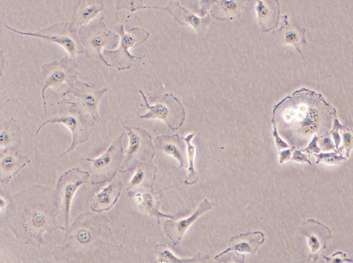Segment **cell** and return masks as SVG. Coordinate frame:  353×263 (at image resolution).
<instances>
[{"instance_id": "obj_15", "label": "cell", "mask_w": 353, "mask_h": 263, "mask_svg": "<svg viewBox=\"0 0 353 263\" xmlns=\"http://www.w3.org/2000/svg\"><path fill=\"white\" fill-rule=\"evenodd\" d=\"M212 208V203L205 198L197 207L194 212L189 217L174 220L168 219L165 221L163 231L174 245L179 244L188 228L207 211Z\"/></svg>"}, {"instance_id": "obj_3", "label": "cell", "mask_w": 353, "mask_h": 263, "mask_svg": "<svg viewBox=\"0 0 353 263\" xmlns=\"http://www.w3.org/2000/svg\"><path fill=\"white\" fill-rule=\"evenodd\" d=\"M109 223L108 218L100 213L80 214L68 227L62 244L54 253L71 260L74 257L88 256L109 248L121 247Z\"/></svg>"}, {"instance_id": "obj_18", "label": "cell", "mask_w": 353, "mask_h": 263, "mask_svg": "<svg viewBox=\"0 0 353 263\" xmlns=\"http://www.w3.org/2000/svg\"><path fill=\"white\" fill-rule=\"evenodd\" d=\"M154 147L174 157L179 168L188 167L187 145L183 137L178 134L159 136L154 139Z\"/></svg>"}, {"instance_id": "obj_5", "label": "cell", "mask_w": 353, "mask_h": 263, "mask_svg": "<svg viewBox=\"0 0 353 263\" xmlns=\"http://www.w3.org/2000/svg\"><path fill=\"white\" fill-rule=\"evenodd\" d=\"M79 39L83 49V54L88 59L103 62L105 65H111L105 59L101 50H112L117 47L119 36L109 30L103 17L96 18L79 30Z\"/></svg>"}, {"instance_id": "obj_34", "label": "cell", "mask_w": 353, "mask_h": 263, "mask_svg": "<svg viewBox=\"0 0 353 263\" xmlns=\"http://www.w3.org/2000/svg\"><path fill=\"white\" fill-rule=\"evenodd\" d=\"M327 263H344L346 262H353V260L348 258L346 253L343 251H338L331 256L323 255Z\"/></svg>"}, {"instance_id": "obj_33", "label": "cell", "mask_w": 353, "mask_h": 263, "mask_svg": "<svg viewBox=\"0 0 353 263\" xmlns=\"http://www.w3.org/2000/svg\"><path fill=\"white\" fill-rule=\"evenodd\" d=\"M343 127V125L339 123V120L337 118H334L333 124L332 129L330 131V134L333 138L336 149L338 151L339 154V147L340 146V144L341 143V138L340 136L339 130Z\"/></svg>"}, {"instance_id": "obj_36", "label": "cell", "mask_w": 353, "mask_h": 263, "mask_svg": "<svg viewBox=\"0 0 353 263\" xmlns=\"http://www.w3.org/2000/svg\"><path fill=\"white\" fill-rule=\"evenodd\" d=\"M319 136L314 135L309 144L304 148H301L303 152L306 153L310 158L311 154H317L320 153L321 149L318 146Z\"/></svg>"}, {"instance_id": "obj_25", "label": "cell", "mask_w": 353, "mask_h": 263, "mask_svg": "<svg viewBox=\"0 0 353 263\" xmlns=\"http://www.w3.org/2000/svg\"><path fill=\"white\" fill-rule=\"evenodd\" d=\"M121 189V181L114 180L96 194L94 201L90 206V209L94 212L100 213L110 210L120 197Z\"/></svg>"}, {"instance_id": "obj_38", "label": "cell", "mask_w": 353, "mask_h": 263, "mask_svg": "<svg viewBox=\"0 0 353 263\" xmlns=\"http://www.w3.org/2000/svg\"><path fill=\"white\" fill-rule=\"evenodd\" d=\"M291 159L296 162H306L309 163V165H312V162L310 160V158L308 156V155L306 153L303 152L301 149L294 148L292 151Z\"/></svg>"}, {"instance_id": "obj_17", "label": "cell", "mask_w": 353, "mask_h": 263, "mask_svg": "<svg viewBox=\"0 0 353 263\" xmlns=\"http://www.w3.org/2000/svg\"><path fill=\"white\" fill-rule=\"evenodd\" d=\"M160 191H155L154 188L139 189L128 191V196L132 198L139 208L150 216L154 217L157 220V224L160 223V219L166 218L174 220V216L171 214H165L159 211L160 202L157 196Z\"/></svg>"}, {"instance_id": "obj_14", "label": "cell", "mask_w": 353, "mask_h": 263, "mask_svg": "<svg viewBox=\"0 0 353 263\" xmlns=\"http://www.w3.org/2000/svg\"><path fill=\"white\" fill-rule=\"evenodd\" d=\"M299 232L307 239L308 246L311 249L309 258L312 257L315 262L319 255L327 246V242L332 239L330 229L323 223L314 219H308L299 227Z\"/></svg>"}, {"instance_id": "obj_40", "label": "cell", "mask_w": 353, "mask_h": 263, "mask_svg": "<svg viewBox=\"0 0 353 263\" xmlns=\"http://www.w3.org/2000/svg\"><path fill=\"white\" fill-rule=\"evenodd\" d=\"M6 205V201L3 200V198L1 197L0 200V206L1 209H3L4 206Z\"/></svg>"}, {"instance_id": "obj_35", "label": "cell", "mask_w": 353, "mask_h": 263, "mask_svg": "<svg viewBox=\"0 0 353 263\" xmlns=\"http://www.w3.org/2000/svg\"><path fill=\"white\" fill-rule=\"evenodd\" d=\"M318 143L319 144V147L323 151H329V150H334V151H336L335 144L332 140L330 133L324 134V135L319 137Z\"/></svg>"}, {"instance_id": "obj_30", "label": "cell", "mask_w": 353, "mask_h": 263, "mask_svg": "<svg viewBox=\"0 0 353 263\" xmlns=\"http://www.w3.org/2000/svg\"><path fill=\"white\" fill-rule=\"evenodd\" d=\"M340 136L342 140V145L339 147V151L341 154L343 150H345V157L349 158L350 154L353 149V129L343 125L339 130Z\"/></svg>"}, {"instance_id": "obj_37", "label": "cell", "mask_w": 353, "mask_h": 263, "mask_svg": "<svg viewBox=\"0 0 353 263\" xmlns=\"http://www.w3.org/2000/svg\"><path fill=\"white\" fill-rule=\"evenodd\" d=\"M273 125L272 135L274 138L275 145L279 151L291 147L286 142H285L279 136L276 125L272 123Z\"/></svg>"}, {"instance_id": "obj_41", "label": "cell", "mask_w": 353, "mask_h": 263, "mask_svg": "<svg viewBox=\"0 0 353 263\" xmlns=\"http://www.w3.org/2000/svg\"><path fill=\"white\" fill-rule=\"evenodd\" d=\"M310 259V258H308V260H307V262H306V263H308V262H309Z\"/></svg>"}, {"instance_id": "obj_2", "label": "cell", "mask_w": 353, "mask_h": 263, "mask_svg": "<svg viewBox=\"0 0 353 263\" xmlns=\"http://www.w3.org/2000/svg\"><path fill=\"white\" fill-rule=\"evenodd\" d=\"M60 213L57 191L34 185L14 194L6 211L5 219L13 234L26 244L39 246L44 243L43 234L57 229V217Z\"/></svg>"}, {"instance_id": "obj_8", "label": "cell", "mask_w": 353, "mask_h": 263, "mask_svg": "<svg viewBox=\"0 0 353 263\" xmlns=\"http://www.w3.org/2000/svg\"><path fill=\"white\" fill-rule=\"evenodd\" d=\"M124 134L115 138L107 150L97 158H83L92 162L91 184L99 185L112 180L124 160Z\"/></svg>"}, {"instance_id": "obj_12", "label": "cell", "mask_w": 353, "mask_h": 263, "mask_svg": "<svg viewBox=\"0 0 353 263\" xmlns=\"http://www.w3.org/2000/svg\"><path fill=\"white\" fill-rule=\"evenodd\" d=\"M85 182L91 183V174L87 171L74 167L60 176L56 187L60 213L63 215L65 230L69 227L70 209L72 198L77 189Z\"/></svg>"}, {"instance_id": "obj_31", "label": "cell", "mask_w": 353, "mask_h": 263, "mask_svg": "<svg viewBox=\"0 0 353 263\" xmlns=\"http://www.w3.org/2000/svg\"><path fill=\"white\" fill-rule=\"evenodd\" d=\"M314 156L316 158V164H319L321 162L327 165L339 164L341 161L346 160L345 156H343L342 154H339L336 151L327 153L320 152L317 154H314Z\"/></svg>"}, {"instance_id": "obj_13", "label": "cell", "mask_w": 353, "mask_h": 263, "mask_svg": "<svg viewBox=\"0 0 353 263\" xmlns=\"http://www.w3.org/2000/svg\"><path fill=\"white\" fill-rule=\"evenodd\" d=\"M107 88L97 89L91 87L85 82L77 81L69 85L68 90L63 94H71L77 100V104L85 114L90 115L99 122L101 117L99 113V103L101 96L107 92Z\"/></svg>"}, {"instance_id": "obj_7", "label": "cell", "mask_w": 353, "mask_h": 263, "mask_svg": "<svg viewBox=\"0 0 353 263\" xmlns=\"http://www.w3.org/2000/svg\"><path fill=\"white\" fill-rule=\"evenodd\" d=\"M6 28L17 34L34 36L61 45L70 54V57L75 60L77 54H83V49L79 39V31L69 22H61L53 24L46 28L37 32H21L15 30L1 22Z\"/></svg>"}, {"instance_id": "obj_20", "label": "cell", "mask_w": 353, "mask_h": 263, "mask_svg": "<svg viewBox=\"0 0 353 263\" xmlns=\"http://www.w3.org/2000/svg\"><path fill=\"white\" fill-rule=\"evenodd\" d=\"M201 17H205L206 10L209 9L211 15L218 20H226L238 15L244 1H202Z\"/></svg>"}, {"instance_id": "obj_16", "label": "cell", "mask_w": 353, "mask_h": 263, "mask_svg": "<svg viewBox=\"0 0 353 263\" xmlns=\"http://www.w3.org/2000/svg\"><path fill=\"white\" fill-rule=\"evenodd\" d=\"M145 8L162 9L170 13L173 18L181 25H188L193 28L199 34L204 32L210 21L209 16L199 17L183 8L178 1H171L165 7L148 6L143 5L139 10Z\"/></svg>"}, {"instance_id": "obj_24", "label": "cell", "mask_w": 353, "mask_h": 263, "mask_svg": "<svg viewBox=\"0 0 353 263\" xmlns=\"http://www.w3.org/2000/svg\"><path fill=\"white\" fill-rule=\"evenodd\" d=\"M275 32L283 43L292 45L304 57L301 51V45L307 43L305 28L290 23L288 15H283L281 17L280 28Z\"/></svg>"}, {"instance_id": "obj_11", "label": "cell", "mask_w": 353, "mask_h": 263, "mask_svg": "<svg viewBox=\"0 0 353 263\" xmlns=\"http://www.w3.org/2000/svg\"><path fill=\"white\" fill-rule=\"evenodd\" d=\"M78 65L75 60L65 56L54 59L50 63H44L41 67L42 83L41 94L44 106L45 115L47 116V107L45 92L49 87L54 89L60 87L63 83L69 85L77 81Z\"/></svg>"}, {"instance_id": "obj_39", "label": "cell", "mask_w": 353, "mask_h": 263, "mask_svg": "<svg viewBox=\"0 0 353 263\" xmlns=\"http://www.w3.org/2000/svg\"><path fill=\"white\" fill-rule=\"evenodd\" d=\"M294 148H296V147H291L290 148L285 149H283V150L279 151V160L280 164H282L284 162L291 159L292 151Z\"/></svg>"}, {"instance_id": "obj_9", "label": "cell", "mask_w": 353, "mask_h": 263, "mask_svg": "<svg viewBox=\"0 0 353 263\" xmlns=\"http://www.w3.org/2000/svg\"><path fill=\"white\" fill-rule=\"evenodd\" d=\"M129 145L119 171L125 173L134 170L142 162L150 161L154 156V146L151 135L139 127L124 126Z\"/></svg>"}, {"instance_id": "obj_28", "label": "cell", "mask_w": 353, "mask_h": 263, "mask_svg": "<svg viewBox=\"0 0 353 263\" xmlns=\"http://www.w3.org/2000/svg\"><path fill=\"white\" fill-rule=\"evenodd\" d=\"M154 251L157 257V262L159 263H205L210 259L209 255L201 253H197L192 257L179 258L163 244H157Z\"/></svg>"}, {"instance_id": "obj_10", "label": "cell", "mask_w": 353, "mask_h": 263, "mask_svg": "<svg viewBox=\"0 0 353 263\" xmlns=\"http://www.w3.org/2000/svg\"><path fill=\"white\" fill-rule=\"evenodd\" d=\"M148 112L141 115L143 119H161L172 130L179 129L183 124L185 118V109L179 100L171 93L165 94L154 105H150L143 92L138 89Z\"/></svg>"}, {"instance_id": "obj_4", "label": "cell", "mask_w": 353, "mask_h": 263, "mask_svg": "<svg viewBox=\"0 0 353 263\" xmlns=\"http://www.w3.org/2000/svg\"><path fill=\"white\" fill-rule=\"evenodd\" d=\"M59 112L54 118L43 122L37 129L36 134L43 127L49 123H62L66 125L72 133V143L69 148L60 157L73 151L79 144L87 141L90 136V128L94 126L95 120L90 115L84 113L77 102L63 99L58 103Z\"/></svg>"}, {"instance_id": "obj_21", "label": "cell", "mask_w": 353, "mask_h": 263, "mask_svg": "<svg viewBox=\"0 0 353 263\" xmlns=\"http://www.w3.org/2000/svg\"><path fill=\"white\" fill-rule=\"evenodd\" d=\"M104 8L102 0H79L73 9L72 25L79 31Z\"/></svg>"}, {"instance_id": "obj_19", "label": "cell", "mask_w": 353, "mask_h": 263, "mask_svg": "<svg viewBox=\"0 0 353 263\" xmlns=\"http://www.w3.org/2000/svg\"><path fill=\"white\" fill-rule=\"evenodd\" d=\"M264 242V233L260 231L241 233L232 237L228 248L216 255L219 256L231 251L254 254Z\"/></svg>"}, {"instance_id": "obj_1", "label": "cell", "mask_w": 353, "mask_h": 263, "mask_svg": "<svg viewBox=\"0 0 353 263\" xmlns=\"http://www.w3.org/2000/svg\"><path fill=\"white\" fill-rule=\"evenodd\" d=\"M274 123L291 147L304 148L314 135L329 134L336 109L320 93L301 87L274 106Z\"/></svg>"}, {"instance_id": "obj_27", "label": "cell", "mask_w": 353, "mask_h": 263, "mask_svg": "<svg viewBox=\"0 0 353 263\" xmlns=\"http://www.w3.org/2000/svg\"><path fill=\"white\" fill-rule=\"evenodd\" d=\"M157 171V167L152 160L141 163L135 169L128 191L153 188Z\"/></svg>"}, {"instance_id": "obj_32", "label": "cell", "mask_w": 353, "mask_h": 263, "mask_svg": "<svg viewBox=\"0 0 353 263\" xmlns=\"http://www.w3.org/2000/svg\"><path fill=\"white\" fill-rule=\"evenodd\" d=\"M217 263H245V256L244 254L231 251L221 255L214 257Z\"/></svg>"}, {"instance_id": "obj_26", "label": "cell", "mask_w": 353, "mask_h": 263, "mask_svg": "<svg viewBox=\"0 0 353 263\" xmlns=\"http://www.w3.org/2000/svg\"><path fill=\"white\" fill-rule=\"evenodd\" d=\"M1 154L14 151L21 143L22 132L17 120L11 117L0 125Z\"/></svg>"}, {"instance_id": "obj_22", "label": "cell", "mask_w": 353, "mask_h": 263, "mask_svg": "<svg viewBox=\"0 0 353 263\" xmlns=\"http://www.w3.org/2000/svg\"><path fill=\"white\" fill-rule=\"evenodd\" d=\"M259 24L262 31L275 29L280 19V6L277 0H258L255 6Z\"/></svg>"}, {"instance_id": "obj_6", "label": "cell", "mask_w": 353, "mask_h": 263, "mask_svg": "<svg viewBox=\"0 0 353 263\" xmlns=\"http://www.w3.org/2000/svg\"><path fill=\"white\" fill-rule=\"evenodd\" d=\"M129 17L130 16L122 23L114 26V30L120 38L119 47L112 50H103L102 52L111 67L119 71L130 69L134 59H141L139 56L131 54L129 48L141 45L150 36L147 30L139 27L132 28L125 32L124 25Z\"/></svg>"}, {"instance_id": "obj_23", "label": "cell", "mask_w": 353, "mask_h": 263, "mask_svg": "<svg viewBox=\"0 0 353 263\" xmlns=\"http://www.w3.org/2000/svg\"><path fill=\"white\" fill-rule=\"evenodd\" d=\"M30 161L28 156L14 151L1 154V182L4 184L8 183Z\"/></svg>"}, {"instance_id": "obj_29", "label": "cell", "mask_w": 353, "mask_h": 263, "mask_svg": "<svg viewBox=\"0 0 353 263\" xmlns=\"http://www.w3.org/2000/svg\"><path fill=\"white\" fill-rule=\"evenodd\" d=\"M195 133L188 134L186 137H183L187 145V154H188V173L184 180V183L188 185H192L196 183L199 180V176L197 173L194 166V158L197 154L196 148L191 144V140L193 138Z\"/></svg>"}]
</instances>
